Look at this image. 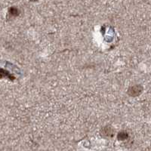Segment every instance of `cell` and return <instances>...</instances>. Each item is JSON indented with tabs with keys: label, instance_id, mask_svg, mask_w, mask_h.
<instances>
[{
	"label": "cell",
	"instance_id": "obj_1",
	"mask_svg": "<svg viewBox=\"0 0 151 151\" xmlns=\"http://www.w3.org/2000/svg\"><path fill=\"white\" fill-rule=\"evenodd\" d=\"M143 87L141 85H134V86H130L128 89V94L132 98H136L139 96L140 94H142Z\"/></svg>",
	"mask_w": 151,
	"mask_h": 151
},
{
	"label": "cell",
	"instance_id": "obj_2",
	"mask_svg": "<svg viewBox=\"0 0 151 151\" xmlns=\"http://www.w3.org/2000/svg\"><path fill=\"white\" fill-rule=\"evenodd\" d=\"M101 134L105 138H111L115 135V130L110 125H106L102 128L101 131Z\"/></svg>",
	"mask_w": 151,
	"mask_h": 151
},
{
	"label": "cell",
	"instance_id": "obj_3",
	"mask_svg": "<svg viewBox=\"0 0 151 151\" xmlns=\"http://www.w3.org/2000/svg\"><path fill=\"white\" fill-rule=\"evenodd\" d=\"M117 137H118V139L119 141H125V140H126L129 137V134H128L127 132L123 131V132H120L119 133Z\"/></svg>",
	"mask_w": 151,
	"mask_h": 151
},
{
	"label": "cell",
	"instance_id": "obj_4",
	"mask_svg": "<svg viewBox=\"0 0 151 151\" xmlns=\"http://www.w3.org/2000/svg\"><path fill=\"white\" fill-rule=\"evenodd\" d=\"M9 14L11 15H13V16H17L19 14V11L18 9H16L15 7H12L11 8L10 10H9Z\"/></svg>",
	"mask_w": 151,
	"mask_h": 151
}]
</instances>
